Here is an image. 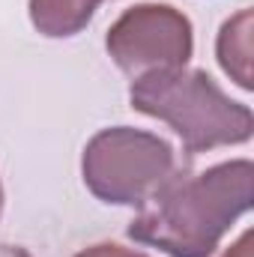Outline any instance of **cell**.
<instances>
[{
    "instance_id": "6",
    "label": "cell",
    "mask_w": 254,
    "mask_h": 257,
    "mask_svg": "<svg viewBox=\"0 0 254 257\" xmlns=\"http://www.w3.org/2000/svg\"><path fill=\"white\" fill-rule=\"evenodd\" d=\"M215 54L221 69L242 87L251 90V9H242L221 24Z\"/></svg>"
},
{
    "instance_id": "1",
    "label": "cell",
    "mask_w": 254,
    "mask_h": 257,
    "mask_svg": "<svg viewBox=\"0 0 254 257\" xmlns=\"http://www.w3.org/2000/svg\"><path fill=\"white\" fill-rule=\"evenodd\" d=\"M254 165L233 159L197 177H177L129 224V239L168 257H212L221 236L251 209Z\"/></svg>"
},
{
    "instance_id": "3",
    "label": "cell",
    "mask_w": 254,
    "mask_h": 257,
    "mask_svg": "<svg viewBox=\"0 0 254 257\" xmlns=\"http://www.w3.org/2000/svg\"><path fill=\"white\" fill-rule=\"evenodd\" d=\"M81 177L102 203L147 206L183 174L177 153L165 138L132 126H111L87 141Z\"/></svg>"
},
{
    "instance_id": "2",
    "label": "cell",
    "mask_w": 254,
    "mask_h": 257,
    "mask_svg": "<svg viewBox=\"0 0 254 257\" xmlns=\"http://www.w3.org/2000/svg\"><path fill=\"white\" fill-rule=\"evenodd\" d=\"M129 102L138 114L162 120L183 138L186 153L197 156L218 147L251 141V108L233 102L200 69H162L132 81Z\"/></svg>"
},
{
    "instance_id": "8",
    "label": "cell",
    "mask_w": 254,
    "mask_h": 257,
    "mask_svg": "<svg viewBox=\"0 0 254 257\" xmlns=\"http://www.w3.org/2000/svg\"><path fill=\"white\" fill-rule=\"evenodd\" d=\"M221 257H251V230H245Z\"/></svg>"
},
{
    "instance_id": "10",
    "label": "cell",
    "mask_w": 254,
    "mask_h": 257,
    "mask_svg": "<svg viewBox=\"0 0 254 257\" xmlns=\"http://www.w3.org/2000/svg\"><path fill=\"white\" fill-rule=\"evenodd\" d=\"M0 206H3V186H0Z\"/></svg>"
},
{
    "instance_id": "4",
    "label": "cell",
    "mask_w": 254,
    "mask_h": 257,
    "mask_svg": "<svg viewBox=\"0 0 254 257\" xmlns=\"http://www.w3.org/2000/svg\"><path fill=\"white\" fill-rule=\"evenodd\" d=\"M111 60L126 75L183 69L194 54L191 21L171 3H138L126 9L105 36Z\"/></svg>"
},
{
    "instance_id": "5",
    "label": "cell",
    "mask_w": 254,
    "mask_h": 257,
    "mask_svg": "<svg viewBox=\"0 0 254 257\" xmlns=\"http://www.w3.org/2000/svg\"><path fill=\"white\" fill-rule=\"evenodd\" d=\"M99 6L102 0H30V24L48 39L78 36Z\"/></svg>"
},
{
    "instance_id": "9",
    "label": "cell",
    "mask_w": 254,
    "mask_h": 257,
    "mask_svg": "<svg viewBox=\"0 0 254 257\" xmlns=\"http://www.w3.org/2000/svg\"><path fill=\"white\" fill-rule=\"evenodd\" d=\"M0 257H30L24 248H0Z\"/></svg>"
},
{
    "instance_id": "7",
    "label": "cell",
    "mask_w": 254,
    "mask_h": 257,
    "mask_svg": "<svg viewBox=\"0 0 254 257\" xmlns=\"http://www.w3.org/2000/svg\"><path fill=\"white\" fill-rule=\"evenodd\" d=\"M75 257H150V254H141V251L123 248V245H117V242H99V245H90V248L78 251Z\"/></svg>"
}]
</instances>
